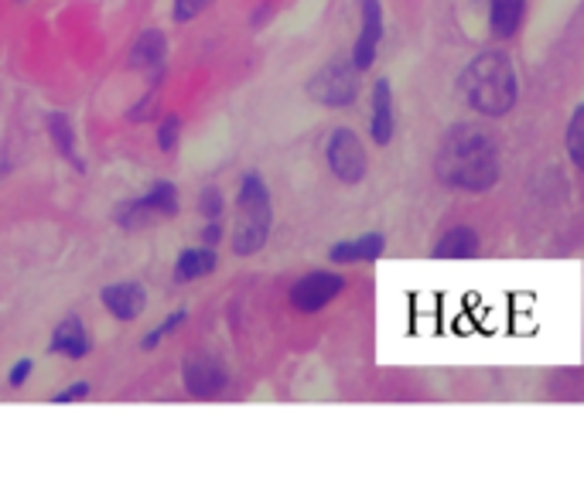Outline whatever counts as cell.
Instances as JSON below:
<instances>
[{"mask_svg":"<svg viewBox=\"0 0 584 491\" xmlns=\"http://www.w3.org/2000/svg\"><path fill=\"white\" fill-rule=\"evenodd\" d=\"M434 175L452 192L482 195L493 192L503 175L496 137L479 124H455L434 154Z\"/></svg>","mask_w":584,"mask_h":491,"instance_id":"cell-1","label":"cell"},{"mask_svg":"<svg viewBox=\"0 0 584 491\" xmlns=\"http://www.w3.org/2000/svg\"><path fill=\"white\" fill-rule=\"evenodd\" d=\"M458 92L469 109L479 116H506L520 103V76L512 59L499 49L475 55L458 76Z\"/></svg>","mask_w":584,"mask_h":491,"instance_id":"cell-2","label":"cell"},{"mask_svg":"<svg viewBox=\"0 0 584 491\" xmlns=\"http://www.w3.org/2000/svg\"><path fill=\"white\" fill-rule=\"evenodd\" d=\"M270 229H274V202H270V189L267 181L250 171L240 181V192H237V219H232V253L237 256H256L267 240H270Z\"/></svg>","mask_w":584,"mask_h":491,"instance_id":"cell-3","label":"cell"},{"mask_svg":"<svg viewBox=\"0 0 584 491\" xmlns=\"http://www.w3.org/2000/svg\"><path fill=\"white\" fill-rule=\"evenodd\" d=\"M359 68L353 65V59H332L325 62L318 73L308 82V96L318 106L329 109H345L359 100Z\"/></svg>","mask_w":584,"mask_h":491,"instance_id":"cell-4","label":"cell"},{"mask_svg":"<svg viewBox=\"0 0 584 491\" xmlns=\"http://www.w3.org/2000/svg\"><path fill=\"white\" fill-rule=\"evenodd\" d=\"M325 164L342 184H363L369 171V154L353 127H335L325 140Z\"/></svg>","mask_w":584,"mask_h":491,"instance_id":"cell-5","label":"cell"},{"mask_svg":"<svg viewBox=\"0 0 584 491\" xmlns=\"http://www.w3.org/2000/svg\"><path fill=\"white\" fill-rule=\"evenodd\" d=\"M348 287V280L335 270H312L301 280H294L291 290H288V300L297 314H318L325 311L329 303H335Z\"/></svg>","mask_w":584,"mask_h":491,"instance_id":"cell-6","label":"cell"},{"mask_svg":"<svg viewBox=\"0 0 584 491\" xmlns=\"http://www.w3.org/2000/svg\"><path fill=\"white\" fill-rule=\"evenodd\" d=\"M181 389L192 396V400H219L229 389V369L223 359L195 352L181 362Z\"/></svg>","mask_w":584,"mask_h":491,"instance_id":"cell-7","label":"cell"},{"mask_svg":"<svg viewBox=\"0 0 584 491\" xmlns=\"http://www.w3.org/2000/svg\"><path fill=\"white\" fill-rule=\"evenodd\" d=\"M383 35H386V17H383V4L380 0H363L359 4V35L353 41V65L359 73H369L372 65L380 59V44H383Z\"/></svg>","mask_w":584,"mask_h":491,"instance_id":"cell-8","label":"cell"},{"mask_svg":"<svg viewBox=\"0 0 584 491\" xmlns=\"http://www.w3.org/2000/svg\"><path fill=\"white\" fill-rule=\"evenodd\" d=\"M130 68L148 76V86H161L168 73V35L161 28L140 31L130 44Z\"/></svg>","mask_w":584,"mask_h":491,"instance_id":"cell-9","label":"cell"},{"mask_svg":"<svg viewBox=\"0 0 584 491\" xmlns=\"http://www.w3.org/2000/svg\"><path fill=\"white\" fill-rule=\"evenodd\" d=\"M396 137V100L390 79H377L369 92V140L377 147H390Z\"/></svg>","mask_w":584,"mask_h":491,"instance_id":"cell-10","label":"cell"},{"mask_svg":"<svg viewBox=\"0 0 584 491\" xmlns=\"http://www.w3.org/2000/svg\"><path fill=\"white\" fill-rule=\"evenodd\" d=\"M92 352V335L79 314H68L52 327L49 338V356H62L68 362H82Z\"/></svg>","mask_w":584,"mask_h":491,"instance_id":"cell-11","label":"cell"},{"mask_svg":"<svg viewBox=\"0 0 584 491\" xmlns=\"http://www.w3.org/2000/svg\"><path fill=\"white\" fill-rule=\"evenodd\" d=\"M103 311L116 321H137L148 311V287L137 280H124V284H110L100 290Z\"/></svg>","mask_w":584,"mask_h":491,"instance_id":"cell-12","label":"cell"},{"mask_svg":"<svg viewBox=\"0 0 584 491\" xmlns=\"http://www.w3.org/2000/svg\"><path fill=\"white\" fill-rule=\"evenodd\" d=\"M383 253H386L383 232H363V236H353V240H339L329 249V260L335 267H356V263H377Z\"/></svg>","mask_w":584,"mask_h":491,"instance_id":"cell-13","label":"cell"},{"mask_svg":"<svg viewBox=\"0 0 584 491\" xmlns=\"http://www.w3.org/2000/svg\"><path fill=\"white\" fill-rule=\"evenodd\" d=\"M479 253H482L479 232L472 225H461V222L441 232V240L431 249L434 260H475Z\"/></svg>","mask_w":584,"mask_h":491,"instance_id":"cell-14","label":"cell"},{"mask_svg":"<svg viewBox=\"0 0 584 491\" xmlns=\"http://www.w3.org/2000/svg\"><path fill=\"white\" fill-rule=\"evenodd\" d=\"M219 267V253L213 246H189L178 253L175 260V284H199V280L213 276Z\"/></svg>","mask_w":584,"mask_h":491,"instance_id":"cell-15","label":"cell"},{"mask_svg":"<svg viewBox=\"0 0 584 491\" xmlns=\"http://www.w3.org/2000/svg\"><path fill=\"white\" fill-rule=\"evenodd\" d=\"M485 21H488V35L493 38L520 35L523 21H526V0H488Z\"/></svg>","mask_w":584,"mask_h":491,"instance_id":"cell-16","label":"cell"},{"mask_svg":"<svg viewBox=\"0 0 584 491\" xmlns=\"http://www.w3.org/2000/svg\"><path fill=\"white\" fill-rule=\"evenodd\" d=\"M45 127H49V140H52V147H55V154L59 157H65L68 164H73L76 171H86V160L76 154V127H73V120H68L65 113H49V120H45Z\"/></svg>","mask_w":584,"mask_h":491,"instance_id":"cell-17","label":"cell"},{"mask_svg":"<svg viewBox=\"0 0 584 491\" xmlns=\"http://www.w3.org/2000/svg\"><path fill=\"white\" fill-rule=\"evenodd\" d=\"M140 198L148 202L151 216H154L157 222H172V219H178V212H181V195H178V184H175V181H154Z\"/></svg>","mask_w":584,"mask_h":491,"instance_id":"cell-18","label":"cell"},{"mask_svg":"<svg viewBox=\"0 0 584 491\" xmlns=\"http://www.w3.org/2000/svg\"><path fill=\"white\" fill-rule=\"evenodd\" d=\"M113 219H116V225H120L124 232H140V229L157 225V219L151 216V208H148L144 198H127V202H120V205H116Z\"/></svg>","mask_w":584,"mask_h":491,"instance_id":"cell-19","label":"cell"},{"mask_svg":"<svg viewBox=\"0 0 584 491\" xmlns=\"http://www.w3.org/2000/svg\"><path fill=\"white\" fill-rule=\"evenodd\" d=\"M564 147H568V157L577 171H584V103L574 106L571 120L564 127Z\"/></svg>","mask_w":584,"mask_h":491,"instance_id":"cell-20","label":"cell"},{"mask_svg":"<svg viewBox=\"0 0 584 491\" xmlns=\"http://www.w3.org/2000/svg\"><path fill=\"white\" fill-rule=\"evenodd\" d=\"M185 321H189V311H172L165 321H157L151 332H144V338H140V352H154V348H161L172 335H178V327Z\"/></svg>","mask_w":584,"mask_h":491,"instance_id":"cell-21","label":"cell"},{"mask_svg":"<svg viewBox=\"0 0 584 491\" xmlns=\"http://www.w3.org/2000/svg\"><path fill=\"white\" fill-rule=\"evenodd\" d=\"M181 130H185V124H181V116H178V113H161V116H157V137H154L157 151H161V154L178 151V144H181Z\"/></svg>","mask_w":584,"mask_h":491,"instance_id":"cell-22","label":"cell"},{"mask_svg":"<svg viewBox=\"0 0 584 491\" xmlns=\"http://www.w3.org/2000/svg\"><path fill=\"white\" fill-rule=\"evenodd\" d=\"M199 216L205 222H219L226 216V195L216 189V184H205L202 195H199Z\"/></svg>","mask_w":584,"mask_h":491,"instance_id":"cell-23","label":"cell"},{"mask_svg":"<svg viewBox=\"0 0 584 491\" xmlns=\"http://www.w3.org/2000/svg\"><path fill=\"white\" fill-rule=\"evenodd\" d=\"M208 8H213V0H172V21L175 25H192Z\"/></svg>","mask_w":584,"mask_h":491,"instance_id":"cell-24","label":"cell"},{"mask_svg":"<svg viewBox=\"0 0 584 491\" xmlns=\"http://www.w3.org/2000/svg\"><path fill=\"white\" fill-rule=\"evenodd\" d=\"M89 392H92V386H89L86 379H76V383H68L65 389L52 392L49 400L59 403V406H65V403H82V400H89Z\"/></svg>","mask_w":584,"mask_h":491,"instance_id":"cell-25","label":"cell"},{"mask_svg":"<svg viewBox=\"0 0 584 491\" xmlns=\"http://www.w3.org/2000/svg\"><path fill=\"white\" fill-rule=\"evenodd\" d=\"M157 89H161V86H151V89H148V96H144V100H137V103L130 106V113H127L130 120L140 124V120H151V116H157V106H161V103H157Z\"/></svg>","mask_w":584,"mask_h":491,"instance_id":"cell-26","label":"cell"},{"mask_svg":"<svg viewBox=\"0 0 584 491\" xmlns=\"http://www.w3.org/2000/svg\"><path fill=\"white\" fill-rule=\"evenodd\" d=\"M31 376H35V362H31V359H17V362L8 369V386L17 392V389H25V386L31 383Z\"/></svg>","mask_w":584,"mask_h":491,"instance_id":"cell-27","label":"cell"},{"mask_svg":"<svg viewBox=\"0 0 584 491\" xmlns=\"http://www.w3.org/2000/svg\"><path fill=\"white\" fill-rule=\"evenodd\" d=\"M223 240H226V225H223V219H219V222H205V225H202V232H199V243H202V246H213V249H219V246H223Z\"/></svg>","mask_w":584,"mask_h":491,"instance_id":"cell-28","label":"cell"}]
</instances>
